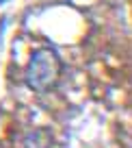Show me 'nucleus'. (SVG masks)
I'll return each instance as SVG.
<instances>
[{"label":"nucleus","mask_w":132,"mask_h":148,"mask_svg":"<svg viewBox=\"0 0 132 148\" xmlns=\"http://www.w3.org/2000/svg\"><path fill=\"white\" fill-rule=\"evenodd\" d=\"M56 72H59V63L54 55L48 50H39L35 52L28 68V85L35 89H43L56 79Z\"/></svg>","instance_id":"nucleus-1"}]
</instances>
